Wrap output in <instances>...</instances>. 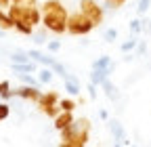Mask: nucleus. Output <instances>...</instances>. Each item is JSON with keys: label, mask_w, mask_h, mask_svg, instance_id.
Returning a JSON list of instances; mask_svg holds the SVG:
<instances>
[{"label": "nucleus", "mask_w": 151, "mask_h": 147, "mask_svg": "<svg viewBox=\"0 0 151 147\" xmlns=\"http://www.w3.org/2000/svg\"><path fill=\"white\" fill-rule=\"evenodd\" d=\"M113 147H124V145H122L120 141H116V143H113Z\"/></svg>", "instance_id": "36"}, {"label": "nucleus", "mask_w": 151, "mask_h": 147, "mask_svg": "<svg viewBox=\"0 0 151 147\" xmlns=\"http://www.w3.org/2000/svg\"><path fill=\"white\" fill-rule=\"evenodd\" d=\"M109 67H116V63L111 61L109 55H103V57H99L97 61L92 63V69H109Z\"/></svg>", "instance_id": "14"}, {"label": "nucleus", "mask_w": 151, "mask_h": 147, "mask_svg": "<svg viewBox=\"0 0 151 147\" xmlns=\"http://www.w3.org/2000/svg\"><path fill=\"white\" fill-rule=\"evenodd\" d=\"M86 90H88V95H90V99H94V97H97V86H94L92 82H88Z\"/></svg>", "instance_id": "29"}, {"label": "nucleus", "mask_w": 151, "mask_h": 147, "mask_svg": "<svg viewBox=\"0 0 151 147\" xmlns=\"http://www.w3.org/2000/svg\"><path fill=\"white\" fill-rule=\"evenodd\" d=\"M63 88L67 90V95L76 97V95H80V80L73 76V74H67V76L63 78Z\"/></svg>", "instance_id": "10"}, {"label": "nucleus", "mask_w": 151, "mask_h": 147, "mask_svg": "<svg viewBox=\"0 0 151 147\" xmlns=\"http://www.w3.org/2000/svg\"><path fill=\"white\" fill-rule=\"evenodd\" d=\"M137 46H139V40H137V38H130V40L122 42V46H120V48H122V53H126V55H128L130 50H134Z\"/></svg>", "instance_id": "22"}, {"label": "nucleus", "mask_w": 151, "mask_h": 147, "mask_svg": "<svg viewBox=\"0 0 151 147\" xmlns=\"http://www.w3.org/2000/svg\"><path fill=\"white\" fill-rule=\"evenodd\" d=\"M111 71H113V67H109V69H92V74H90V82H92L94 86H101V84L109 78Z\"/></svg>", "instance_id": "11"}, {"label": "nucleus", "mask_w": 151, "mask_h": 147, "mask_svg": "<svg viewBox=\"0 0 151 147\" xmlns=\"http://www.w3.org/2000/svg\"><path fill=\"white\" fill-rule=\"evenodd\" d=\"M0 97H2L4 101L13 97V90H11V86H9V82H6V80L0 82Z\"/></svg>", "instance_id": "21"}, {"label": "nucleus", "mask_w": 151, "mask_h": 147, "mask_svg": "<svg viewBox=\"0 0 151 147\" xmlns=\"http://www.w3.org/2000/svg\"><path fill=\"white\" fill-rule=\"evenodd\" d=\"M34 42H36V44H44V42H46V40H44V34H38Z\"/></svg>", "instance_id": "31"}, {"label": "nucleus", "mask_w": 151, "mask_h": 147, "mask_svg": "<svg viewBox=\"0 0 151 147\" xmlns=\"http://www.w3.org/2000/svg\"><path fill=\"white\" fill-rule=\"evenodd\" d=\"M92 30H94L92 21L86 19L80 11H78V13H71V15L67 17V34H71V36H86V34H90Z\"/></svg>", "instance_id": "2"}, {"label": "nucleus", "mask_w": 151, "mask_h": 147, "mask_svg": "<svg viewBox=\"0 0 151 147\" xmlns=\"http://www.w3.org/2000/svg\"><path fill=\"white\" fill-rule=\"evenodd\" d=\"M107 124H109V130H111V135H113V141H120L122 145H130V141H128V137H126V130H124V126H122L118 120H109Z\"/></svg>", "instance_id": "7"}, {"label": "nucleus", "mask_w": 151, "mask_h": 147, "mask_svg": "<svg viewBox=\"0 0 151 147\" xmlns=\"http://www.w3.org/2000/svg\"><path fill=\"white\" fill-rule=\"evenodd\" d=\"M9 116H11V105L2 101V103H0V122H2V120H6Z\"/></svg>", "instance_id": "24"}, {"label": "nucleus", "mask_w": 151, "mask_h": 147, "mask_svg": "<svg viewBox=\"0 0 151 147\" xmlns=\"http://www.w3.org/2000/svg\"><path fill=\"white\" fill-rule=\"evenodd\" d=\"M59 101H61L59 93H55V90H48V93H42V97L38 99V107H40V112H42V114H46L48 118L55 120L57 116L61 114Z\"/></svg>", "instance_id": "4"}, {"label": "nucleus", "mask_w": 151, "mask_h": 147, "mask_svg": "<svg viewBox=\"0 0 151 147\" xmlns=\"http://www.w3.org/2000/svg\"><path fill=\"white\" fill-rule=\"evenodd\" d=\"M19 2H21V0H11V4H19Z\"/></svg>", "instance_id": "37"}, {"label": "nucleus", "mask_w": 151, "mask_h": 147, "mask_svg": "<svg viewBox=\"0 0 151 147\" xmlns=\"http://www.w3.org/2000/svg\"><path fill=\"white\" fill-rule=\"evenodd\" d=\"M32 59L27 57V53H23V50H15L13 55H11V63H29Z\"/></svg>", "instance_id": "17"}, {"label": "nucleus", "mask_w": 151, "mask_h": 147, "mask_svg": "<svg viewBox=\"0 0 151 147\" xmlns=\"http://www.w3.org/2000/svg\"><path fill=\"white\" fill-rule=\"evenodd\" d=\"M52 76H55V71L50 67H42L40 71H38V80H40V84H48L52 80Z\"/></svg>", "instance_id": "16"}, {"label": "nucleus", "mask_w": 151, "mask_h": 147, "mask_svg": "<svg viewBox=\"0 0 151 147\" xmlns=\"http://www.w3.org/2000/svg\"><path fill=\"white\" fill-rule=\"evenodd\" d=\"M124 2H126V0H105V4H107L109 9H120Z\"/></svg>", "instance_id": "28"}, {"label": "nucleus", "mask_w": 151, "mask_h": 147, "mask_svg": "<svg viewBox=\"0 0 151 147\" xmlns=\"http://www.w3.org/2000/svg\"><path fill=\"white\" fill-rule=\"evenodd\" d=\"M42 25L52 34L67 32V9L63 6L61 0H46L42 4Z\"/></svg>", "instance_id": "1"}, {"label": "nucleus", "mask_w": 151, "mask_h": 147, "mask_svg": "<svg viewBox=\"0 0 151 147\" xmlns=\"http://www.w3.org/2000/svg\"><path fill=\"white\" fill-rule=\"evenodd\" d=\"M27 57L32 59V61H36V63H42L44 67H50L55 74H59V76L61 78H65L67 76V67L63 65V63H59V61H57L55 57H48V55H44L42 50H36V48H29L27 50Z\"/></svg>", "instance_id": "3"}, {"label": "nucleus", "mask_w": 151, "mask_h": 147, "mask_svg": "<svg viewBox=\"0 0 151 147\" xmlns=\"http://www.w3.org/2000/svg\"><path fill=\"white\" fill-rule=\"evenodd\" d=\"M17 76L21 78V82H23L25 86H36V88L40 86V80H38V78H34L32 74H17Z\"/></svg>", "instance_id": "18"}, {"label": "nucleus", "mask_w": 151, "mask_h": 147, "mask_svg": "<svg viewBox=\"0 0 151 147\" xmlns=\"http://www.w3.org/2000/svg\"><path fill=\"white\" fill-rule=\"evenodd\" d=\"M99 116H101V118H103V120H109V114H107V112H105V109H101V112H99Z\"/></svg>", "instance_id": "34"}, {"label": "nucleus", "mask_w": 151, "mask_h": 147, "mask_svg": "<svg viewBox=\"0 0 151 147\" xmlns=\"http://www.w3.org/2000/svg\"><path fill=\"white\" fill-rule=\"evenodd\" d=\"M13 95H17V97H21V99H25V101H36L38 103V99L42 97V90L40 88H36V86H19V88H15L13 90Z\"/></svg>", "instance_id": "6"}, {"label": "nucleus", "mask_w": 151, "mask_h": 147, "mask_svg": "<svg viewBox=\"0 0 151 147\" xmlns=\"http://www.w3.org/2000/svg\"><path fill=\"white\" fill-rule=\"evenodd\" d=\"M13 71L15 74H34L36 71V61H29V63H11Z\"/></svg>", "instance_id": "13"}, {"label": "nucleus", "mask_w": 151, "mask_h": 147, "mask_svg": "<svg viewBox=\"0 0 151 147\" xmlns=\"http://www.w3.org/2000/svg\"><path fill=\"white\" fill-rule=\"evenodd\" d=\"M103 38H105V42H113V40H118V30H116V27H109V30H105Z\"/></svg>", "instance_id": "23"}, {"label": "nucleus", "mask_w": 151, "mask_h": 147, "mask_svg": "<svg viewBox=\"0 0 151 147\" xmlns=\"http://www.w3.org/2000/svg\"><path fill=\"white\" fill-rule=\"evenodd\" d=\"M19 4H21L23 9H32V6H36V0H21Z\"/></svg>", "instance_id": "30"}, {"label": "nucleus", "mask_w": 151, "mask_h": 147, "mask_svg": "<svg viewBox=\"0 0 151 147\" xmlns=\"http://www.w3.org/2000/svg\"><path fill=\"white\" fill-rule=\"evenodd\" d=\"M73 122H76L73 120V112H61L59 116L55 118V128L61 133V130H65V128H69Z\"/></svg>", "instance_id": "9"}, {"label": "nucleus", "mask_w": 151, "mask_h": 147, "mask_svg": "<svg viewBox=\"0 0 151 147\" xmlns=\"http://www.w3.org/2000/svg\"><path fill=\"white\" fill-rule=\"evenodd\" d=\"M59 107H61V112H73L78 105H76L73 99H61V101H59Z\"/></svg>", "instance_id": "20"}, {"label": "nucleus", "mask_w": 151, "mask_h": 147, "mask_svg": "<svg viewBox=\"0 0 151 147\" xmlns=\"http://www.w3.org/2000/svg\"><path fill=\"white\" fill-rule=\"evenodd\" d=\"M130 147H137V145H130Z\"/></svg>", "instance_id": "38"}, {"label": "nucleus", "mask_w": 151, "mask_h": 147, "mask_svg": "<svg viewBox=\"0 0 151 147\" xmlns=\"http://www.w3.org/2000/svg\"><path fill=\"white\" fill-rule=\"evenodd\" d=\"M151 6V0H139V6H137V13L139 15H145Z\"/></svg>", "instance_id": "25"}, {"label": "nucleus", "mask_w": 151, "mask_h": 147, "mask_svg": "<svg viewBox=\"0 0 151 147\" xmlns=\"http://www.w3.org/2000/svg\"><path fill=\"white\" fill-rule=\"evenodd\" d=\"M13 27H15V21L11 19V15L4 9H0V30H13Z\"/></svg>", "instance_id": "15"}, {"label": "nucleus", "mask_w": 151, "mask_h": 147, "mask_svg": "<svg viewBox=\"0 0 151 147\" xmlns=\"http://www.w3.org/2000/svg\"><path fill=\"white\" fill-rule=\"evenodd\" d=\"M141 30H143V21H141V19H132V21H130V32H132V34H139Z\"/></svg>", "instance_id": "27"}, {"label": "nucleus", "mask_w": 151, "mask_h": 147, "mask_svg": "<svg viewBox=\"0 0 151 147\" xmlns=\"http://www.w3.org/2000/svg\"><path fill=\"white\" fill-rule=\"evenodd\" d=\"M23 23H27V25H36V23H40L42 21V13H40V9L38 6H32V9H23V19H21Z\"/></svg>", "instance_id": "8"}, {"label": "nucleus", "mask_w": 151, "mask_h": 147, "mask_svg": "<svg viewBox=\"0 0 151 147\" xmlns=\"http://www.w3.org/2000/svg\"><path fill=\"white\" fill-rule=\"evenodd\" d=\"M80 13L86 17V19L92 21L94 27L99 23H103V17H105V11H103V6L97 2V0H80Z\"/></svg>", "instance_id": "5"}, {"label": "nucleus", "mask_w": 151, "mask_h": 147, "mask_svg": "<svg viewBox=\"0 0 151 147\" xmlns=\"http://www.w3.org/2000/svg\"><path fill=\"white\" fill-rule=\"evenodd\" d=\"M143 53H145V44L141 42V44H139V55H143Z\"/></svg>", "instance_id": "35"}, {"label": "nucleus", "mask_w": 151, "mask_h": 147, "mask_svg": "<svg viewBox=\"0 0 151 147\" xmlns=\"http://www.w3.org/2000/svg\"><path fill=\"white\" fill-rule=\"evenodd\" d=\"M101 88L105 90V95H107V99H111V101H118V97H120V93H118V88H116V84H113L109 78L101 84Z\"/></svg>", "instance_id": "12"}, {"label": "nucleus", "mask_w": 151, "mask_h": 147, "mask_svg": "<svg viewBox=\"0 0 151 147\" xmlns=\"http://www.w3.org/2000/svg\"><path fill=\"white\" fill-rule=\"evenodd\" d=\"M11 6V0H0V9H9Z\"/></svg>", "instance_id": "33"}, {"label": "nucleus", "mask_w": 151, "mask_h": 147, "mask_svg": "<svg viewBox=\"0 0 151 147\" xmlns=\"http://www.w3.org/2000/svg\"><path fill=\"white\" fill-rule=\"evenodd\" d=\"M61 147H84V145H82V143H73V141H71V143H61Z\"/></svg>", "instance_id": "32"}, {"label": "nucleus", "mask_w": 151, "mask_h": 147, "mask_svg": "<svg viewBox=\"0 0 151 147\" xmlns=\"http://www.w3.org/2000/svg\"><path fill=\"white\" fill-rule=\"evenodd\" d=\"M59 48H61V40H48L46 42V50L48 53H57Z\"/></svg>", "instance_id": "26"}, {"label": "nucleus", "mask_w": 151, "mask_h": 147, "mask_svg": "<svg viewBox=\"0 0 151 147\" xmlns=\"http://www.w3.org/2000/svg\"><path fill=\"white\" fill-rule=\"evenodd\" d=\"M15 30L19 34H23V36H32L34 34V27L27 25V23H23V21H15Z\"/></svg>", "instance_id": "19"}]
</instances>
